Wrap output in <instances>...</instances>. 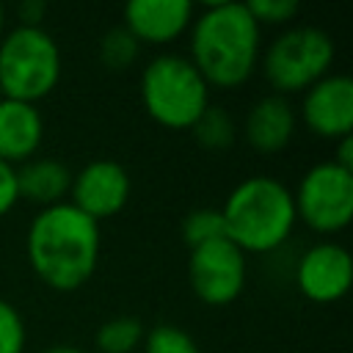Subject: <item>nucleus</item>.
I'll list each match as a JSON object with an SVG mask.
<instances>
[{"label": "nucleus", "mask_w": 353, "mask_h": 353, "mask_svg": "<svg viewBox=\"0 0 353 353\" xmlns=\"http://www.w3.org/2000/svg\"><path fill=\"white\" fill-rule=\"evenodd\" d=\"M99 245V223L69 201L39 210L25 237L33 273L58 292H74L94 276Z\"/></svg>", "instance_id": "f257e3e1"}, {"label": "nucleus", "mask_w": 353, "mask_h": 353, "mask_svg": "<svg viewBox=\"0 0 353 353\" xmlns=\"http://www.w3.org/2000/svg\"><path fill=\"white\" fill-rule=\"evenodd\" d=\"M262 28L245 3H207L190 22V63L210 88H240L256 72Z\"/></svg>", "instance_id": "f03ea898"}, {"label": "nucleus", "mask_w": 353, "mask_h": 353, "mask_svg": "<svg viewBox=\"0 0 353 353\" xmlns=\"http://www.w3.org/2000/svg\"><path fill=\"white\" fill-rule=\"evenodd\" d=\"M221 218L226 240L243 254H270L281 248L298 223L292 190L265 174L237 182L221 207Z\"/></svg>", "instance_id": "7ed1b4c3"}, {"label": "nucleus", "mask_w": 353, "mask_h": 353, "mask_svg": "<svg viewBox=\"0 0 353 353\" xmlns=\"http://www.w3.org/2000/svg\"><path fill=\"white\" fill-rule=\"evenodd\" d=\"M141 102L160 127L190 130L210 105V85L188 55L160 52L141 72Z\"/></svg>", "instance_id": "20e7f679"}, {"label": "nucleus", "mask_w": 353, "mask_h": 353, "mask_svg": "<svg viewBox=\"0 0 353 353\" xmlns=\"http://www.w3.org/2000/svg\"><path fill=\"white\" fill-rule=\"evenodd\" d=\"M61 80V50L44 28L17 25L0 36V94L36 105Z\"/></svg>", "instance_id": "39448f33"}, {"label": "nucleus", "mask_w": 353, "mask_h": 353, "mask_svg": "<svg viewBox=\"0 0 353 353\" xmlns=\"http://www.w3.org/2000/svg\"><path fill=\"white\" fill-rule=\"evenodd\" d=\"M336 47L334 39L314 25H295L279 33L259 55L262 74L273 94H303L331 72Z\"/></svg>", "instance_id": "423d86ee"}, {"label": "nucleus", "mask_w": 353, "mask_h": 353, "mask_svg": "<svg viewBox=\"0 0 353 353\" xmlns=\"http://www.w3.org/2000/svg\"><path fill=\"white\" fill-rule=\"evenodd\" d=\"M292 201L298 221L320 234H336L353 218V171L334 160L314 163L298 179Z\"/></svg>", "instance_id": "0eeeda50"}, {"label": "nucleus", "mask_w": 353, "mask_h": 353, "mask_svg": "<svg viewBox=\"0 0 353 353\" xmlns=\"http://www.w3.org/2000/svg\"><path fill=\"white\" fill-rule=\"evenodd\" d=\"M188 281L201 303L226 306L245 287V254L226 237L196 245L188 259Z\"/></svg>", "instance_id": "6e6552de"}, {"label": "nucleus", "mask_w": 353, "mask_h": 353, "mask_svg": "<svg viewBox=\"0 0 353 353\" xmlns=\"http://www.w3.org/2000/svg\"><path fill=\"white\" fill-rule=\"evenodd\" d=\"M301 121L306 130L325 141H339L353 130V80L339 72H328L303 91Z\"/></svg>", "instance_id": "1a4fd4ad"}, {"label": "nucleus", "mask_w": 353, "mask_h": 353, "mask_svg": "<svg viewBox=\"0 0 353 353\" xmlns=\"http://www.w3.org/2000/svg\"><path fill=\"white\" fill-rule=\"evenodd\" d=\"M130 174L116 160H91L77 174H72L69 204L94 218L97 223L121 212L130 201Z\"/></svg>", "instance_id": "9d476101"}, {"label": "nucleus", "mask_w": 353, "mask_h": 353, "mask_svg": "<svg viewBox=\"0 0 353 353\" xmlns=\"http://www.w3.org/2000/svg\"><path fill=\"white\" fill-rule=\"evenodd\" d=\"M353 259L339 243H317L306 248L295 265V287L314 303H334L347 295Z\"/></svg>", "instance_id": "9b49d317"}, {"label": "nucleus", "mask_w": 353, "mask_h": 353, "mask_svg": "<svg viewBox=\"0 0 353 353\" xmlns=\"http://www.w3.org/2000/svg\"><path fill=\"white\" fill-rule=\"evenodd\" d=\"M196 6L190 0H132L121 11V28H127L138 44H171L190 30Z\"/></svg>", "instance_id": "f8f14e48"}, {"label": "nucleus", "mask_w": 353, "mask_h": 353, "mask_svg": "<svg viewBox=\"0 0 353 353\" xmlns=\"http://www.w3.org/2000/svg\"><path fill=\"white\" fill-rule=\"evenodd\" d=\"M295 127H298V110L290 105V99L279 94H265L248 108L243 121V135L254 152L279 154L292 141Z\"/></svg>", "instance_id": "ddd939ff"}, {"label": "nucleus", "mask_w": 353, "mask_h": 353, "mask_svg": "<svg viewBox=\"0 0 353 353\" xmlns=\"http://www.w3.org/2000/svg\"><path fill=\"white\" fill-rule=\"evenodd\" d=\"M44 141L41 110L30 102L0 97V160L8 165H22L36 157Z\"/></svg>", "instance_id": "4468645a"}, {"label": "nucleus", "mask_w": 353, "mask_h": 353, "mask_svg": "<svg viewBox=\"0 0 353 353\" xmlns=\"http://www.w3.org/2000/svg\"><path fill=\"white\" fill-rule=\"evenodd\" d=\"M72 188V171L55 157H30L17 165V190L19 199L44 207L66 201Z\"/></svg>", "instance_id": "2eb2a0df"}, {"label": "nucleus", "mask_w": 353, "mask_h": 353, "mask_svg": "<svg viewBox=\"0 0 353 353\" xmlns=\"http://www.w3.org/2000/svg\"><path fill=\"white\" fill-rule=\"evenodd\" d=\"M190 135L199 146L204 149H212V152H221V149H229L237 138V127H234V119L229 116L226 108L221 105H207V110L193 121L190 127Z\"/></svg>", "instance_id": "dca6fc26"}, {"label": "nucleus", "mask_w": 353, "mask_h": 353, "mask_svg": "<svg viewBox=\"0 0 353 353\" xmlns=\"http://www.w3.org/2000/svg\"><path fill=\"white\" fill-rule=\"evenodd\" d=\"M143 334L146 328L141 325L138 317H113V320H105L99 328H97V350L99 353H132L141 342H143Z\"/></svg>", "instance_id": "f3484780"}, {"label": "nucleus", "mask_w": 353, "mask_h": 353, "mask_svg": "<svg viewBox=\"0 0 353 353\" xmlns=\"http://www.w3.org/2000/svg\"><path fill=\"white\" fill-rule=\"evenodd\" d=\"M138 52H141V44L121 25L105 30V36L99 39V61L110 72H124L127 66H132V61L138 58Z\"/></svg>", "instance_id": "a211bd4d"}, {"label": "nucleus", "mask_w": 353, "mask_h": 353, "mask_svg": "<svg viewBox=\"0 0 353 353\" xmlns=\"http://www.w3.org/2000/svg\"><path fill=\"white\" fill-rule=\"evenodd\" d=\"M182 237H185L188 248H196V245H204V243H212V240L226 237L223 234L221 210H212V207L190 210L185 215V221H182Z\"/></svg>", "instance_id": "6ab92c4d"}, {"label": "nucleus", "mask_w": 353, "mask_h": 353, "mask_svg": "<svg viewBox=\"0 0 353 353\" xmlns=\"http://www.w3.org/2000/svg\"><path fill=\"white\" fill-rule=\"evenodd\" d=\"M141 347H143V353H201L196 339L185 328L171 325V323L146 328Z\"/></svg>", "instance_id": "aec40b11"}, {"label": "nucleus", "mask_w": 353, "mask_h": 353, "mask_svg": "<svg viewBox=\"0 0 353 353\" xmlns=\"http://www.w3.org/2000/svg\"><path fill=\"white\" fill-rule=\"evenodd\" d=\"M28 331L19 309L0 298V353H25Z\"/></svg>", "instance_id": "412c9836"}, {"label": "nucleus", "mask_w": 353, "mask_h": 353, "mask_svg": "<svg viewBox=\"0 0 353 353\" xmlns=\"http://www.w3.org/2000/svg\"><path fill=\"white\" fill-rule=\"evenodd\" d=\"M245 8L251 11V17L256 19V25H287L298 17V3L295 0H254L245 3Z\"/></svg>", "instance_id": "4be33fe9"}, {"label": "nucleus", "mask_w": 353, "mask_h": 353, "mask_svg": "<svg viewBox=\"0 0 353 353\" xmlns=\"http://www.w3.org/2000/svg\"><path fill=\"white\" fill-rule=\"evenodd\" d=\"M19 201V190H17V168L0 160V218L6 212H11Z\"/></svg>", "instance_id": "5701e85b"}, {"label": "nucleus", "mask_w": 353, "mask_h": 353, "mask_svg": "<svg viewBox=\"0 0 353 353\" xmlns=\"http://www.w3.org/2000/svg\"><path fill=\"white\" fill-rule=\"evenodd\" d=\"M44 14H47V6H44L41 0H25V3L17 8L19 25H25V28H41Z\"/></svg>", "instance_id": "b1692460"}, {"label": "nucleus", "mask_w": 353, "mask_h": 353, "mask_svg": "<svg viewBox=\"0 0 353 353\" xmlns=\"http://www.w3.org/2000/svg\"><path fill=\"white\" fill-rule=\"evenodd\" d=\"M331 160L336 165H342L345 171H353V135H345L336 141V154Z\"/></svg>", "instance_id": "393cba45"}, {"label": "nucleus", "mask_w": 353, "mask_h": 353, "mask_svg": "<svg viewBox=\"0 0 353 353\" xmlns=\"http://www.w3.org/2000/svg\"><path fill=\"white\" fill-rule=\"evenodd\" d=\"M44 353H85V350L74 347V345H55V347H47Z\"/></svg>", "instance_id": "a878e982"}, {"label": "nucleus", "mask_w": 353, "mask_h": 353, "mask_svg": "<svg viewBox=\"0 0 353 353\" xmlns=\"http://www.w3.org/2000/svg\"><path fill=\"white\" fill-rule=\"evenodd\" d=\"M3 28H6V11H3V6H0V36H3Z\"/></svg>", "instance_id": "bb28decb"}, {"label": "nucleus", "mask_w": 353, "mask_h": 353, "mask_svg": "<svg viewBox=\"0 0 353 353\" xmlns=\"http://www.w3.org/2000/svg\"><path fill=\"white\" fill-rule=\"evenodd\" d=\"M0 97H3V94H0Z\"/></svg>", "instance_id": "cd10ccee"}]
</instances>
